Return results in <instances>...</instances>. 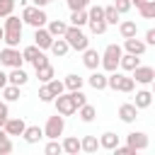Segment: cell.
Here are the masks:
<instances>
[{
    "label": "cell",
    "instance_id": "obj_6",
    "mask_svg": "<svg viewBox=\"0 0 155 155\" xmlns=\"http://www.w3.org/2000/svg\"><path fill=\"white\" fill-rule=\"evenodd\" d=\"M53 104H56V111H58L61 116H70V114L78 111V104H75V97H73L70 90L56 94V97H53Z\"/></svg>",
    "mask_w": 155,
    "mask_h": 155
},
{
    "label": "cell",
    "instance_id": "obj_5",
    "mask_svg": "<svg viewBox=\"0 0 155 155\" xmlns=\"http://www.w3.org/2000/svg\"><path fill=\"white\" fill-rule=\"evenodd\" d=\"M22 22L36 29V27H46L48 17H46V12H44L41 7H36V5H24V10H22Z\"/></svg>",
    "mask_w": 155,
    "mask_h": 155
},
{
    "label": "cell",
    "instance_id": "obj_29",
    "mask_svg": "<svg viewBox=\"0 0 155 155\" xmlns=\"http://www.w3.org/2000/svg\"><path fill=\"white\" fill-rule=\"evenodd\" d=\"M36 78H39V82H48L51 78H56V70H53V65H51V63H46V65L36 68Z\"/></svg>",
    "mask_w": 155,
    "mask_h": 155
},
{
    "label": "cell",
    "instance_id": "obj_50",
    "mask_svg": "<svg viewBox=\"0 0 155 155\" xmlns=\"http://www.w3.org/2000/svg\"><path fill=\"white\" fill-rule=\"evenodd\" d=\"M44 2H46V5H48V2H53V0H44Z\"/></svg>",
    "mask_w": 155,
    "mask_h": 155
},
{
    "label": "cell",
    "instance_id": "obj_14",
    "mask_svg": "<svg viewBox=\"0 0 155 155\" xmlns=\"http://www.w3.org/2000/svg\"><path fill=\"white\" fill-rule=\"evenodd\" d=\"M51 41H53V36L48 34L46 27H36V29H34V44H36L41 51H46V48L51 46Z\"/></svg>",
    "mask_w": 155,
    "mask_h": 155
},
{
    "label": "cell",
    "instance_id": "obj_24",
    "mask_svg": "<svg viewBox=\"0 0 155 155\" xmlns=\"http://www.w3.org/2000/svg\"><path fill=\"white\" fill-rule=\"evenodd\" d=\"M46 24H48L46 29H48V34H51L53 39H56V36H63L65 29H68V24H65L63 19H51V22H46Z\"/></svg>",
    "mask_w": 155,
    "mask_h": 155
},
{
    "label": "cell",
    "instance_id": "obj_15",
    "mask_svg": "<svg viewBox=\"0 0 155 155\" xmlns=\"http://www.w3.org/2000/svg\"><path fill=\"white\" fill-rule=\"evenodd\" d=\"M82 63H85V68H90V70H97V68H99V51L87 46V48L82 51Z\"/></svg>",
    "mask_w": 155,
    "mask_h": 155
},
{
    "label": "cell",
    "instance_id": "obj_4",
    "mask_svg": "<svg viewBox=\"0 0 155 155\" xmlns=\"http://www.w3.org/2000/svg\"><path fill=\"white\" fill-rule=\"evenodd\" d=\"M107 87H111L114 92H133L136 90V80L124 75V73H119V70H114V73L107 75Z\"/></svg>",
    "mask_w": 155,
    "mask_h": 155
},
{
    "label": "cell",
    "instance_id": "obj_8",
    "mask_svg": "<svg viewBox=\"0 0 155 155\" xmlns=\"http://www.w3.org/2000/svg\"><path fill=\"white\" fill-rule=\"evenodd\" d=\"M0 63H2V65H7V68H22L24 58H22V53H19L17 48L5 46V48L0 51Z\"/></svg>",
    "mask_w": 155,
    "mask_h": 155
},
{
    "label": "cell",
    "instance_id": "obj_34",
    "mask_svg": "<svg viewBox=\"0 0 155 155\" xmlns=\"http://www.w3.org/2000/svg\"><path fill=\"white\" fill-rule=\"evenodd\" d=\"M2 97H5V102H17V99H19V87L7 82V85L2 87Z\"/></svg>",
    "mask_w": 155,
    "mask_h": 155
},
{
    "label": "cell",
    "instance_id": "obj_13",
    "mask_svg": "<svg viewBox=\"0 0 155 155\" xmlns=\"http://www.w3.org/2000/svg\"><path fill=\"white\" fill-rule=\"evenodd\" d=\"M124 48H126V53L143 56L148 46H145V41H143V39H138V36H131V39H124Z\"/></svg>",
    "mask_w": 155,
    "mask_h": 155
},
{
    "label": "cell",
    "instance_id": "obj_10",
    "mask_svg": "<svg viewBox=\"0 0 155 155\" xmlns=\"http://www.w3.org/2000/svg\"><path fill=\"white\" fill-rule=\"evenodd\" d=\"M126 145H131L133 150H145V148L150 145L148 133H143V131H131V133L126 136Z\"/></svg>",
    "mask_w": 155,
    "mask_h": 155
},
{
    "label": "cell",
    "instance_id": "obj_43",
    "mask_svg": "<svg viewBox=\"0 0 155 155\" xmlns=\"http://www.w3.org/2000/svg\"><path fill=\"white\" fill-rule=\"evenodd\" d=\"M114 153H116V155H136V150H133L131 145H116Z\"/></svg>",
    "mask_w": 155,
    "mask_h": 155
},
{
    "label": "cell",
    "instance_id": "obj_19",
    "mask_svg": "<svg viewBox=\"0 0 155 155\" xmlns=\"http://www.w3.org/2000/svg\"><path fill=\"white\" fill-rule=\"evenodd\" d=\"M119 34H121V39H131V36L138 34V24H136L133 19H124V22L119 24Z\"/></svg>",
    "mask_w": 155,
    "mask_h": 155
},
{
    "label": "cell",
    "instance_id": "obj_40",
    "mask_svg": "<svg viewBox=\"0 0 155 155\" xmlns=\"http://www.w3.org/2000/svg\"><path fill=\"white\" fill-rule=\"evenodd\" d=\"M114 7H116V12H119V15H126L133 5H131V0H114Z\"/></svg>",
    "mask_w": 155,
    "mask_h": 155
},
{
    "label": "cell",
    "instance_id": "obj_39",
    "mask_svg": "<svg viewBox=\"0 0 155 155\" xmlns=\"http://www.w3.org/2000/svg\"><path fill=\"white\" fill-rule=\"evenodd\" d=\"M39 99L44 102V104H48V102H53V94H51V90H48V85L44 82L41 87H39Z\"/></svg>",
    "mask_w": 155,
    "mask_h": 155
},
{
    "label": "cell",
    "instance_id": "obj_11",
    "mask_svg": "<svg viewBox=\"0 0 155 155\" xmlns=\"http://www.w3.org/2000/svg\"><path fill=\"white\" fill-rule=\"evenodd\" d=\"M2 128H5L7 136H22L24 128H27V124H24V119H19V116H7V121H5Z\"/></svg>",
    "mask_w": 155,
    "mask_h": 155
},
{
    "label": "cell",
    "instance_id": "obj_7",
    "mask_svg": "<svg viewBox=\"0 0 155 155\" xmlns=\"http://www.w3.org/2000/svg\"><path fill=\"white\" fill-rule=\"evenodd\" d=\"M63 131H65V116H61L56 111L53 116H48V121L44 126V136L46 138H58V136H63Z\"/></svg>",
    "mask_w": 155,
    "mask_h": 155
},
{
    "label": "cell",
    "instance_id": "obj_22",
    "mask_svg": "<svg viewBox=\"0 0 155 155\" xmlns=\"http://www.w3.org/2000/svg\"><path fill=\"white\" fill-rule=\"evenodd\" d=\"M116 145H119V136H116L114 131H104L102 138H99V148H104V150H114Z\"/></svg>",
    "mask_w": 155,
    "mask_h": 155
},
{
    "label": "cell",
    "instance_id": "obj_49",
    "mask_svg": "<svg viewBox=\"0 0 155 155\" xmlns=\"http://www.w3.org/2000/svg\"><path fill=\"white\" fill-rule=\"evenodd\" d=\"M140 2H145V0H131V5H136V7H138Z\"/></svg>",
    "mask_w": 155,
    "mask_h": 155
},
{
    "label": "cell",
    "instance_id": "obj_37",
    "mask_svg": "<svg viewBox=\"0 0 155 155\" xmlns=\"http://www.w3.org/2000/svg\"><path fill=\"white\" fill-rule=\"evenodd\" d=\"M48 90H51V94L56 97V94H61V92H65V85H63V80H58V78H51L48 82Z\"/></svg>",
    "mask_w": 155,
    "mask_h": 155
},
{
    "label": "cell",
    "instance_id": "obj_28",
    "mask_svg": "<svg viewBox=\"0 0 155 155\" xmlns=\"http://www.w3.org/2000/svg\"><path fill=\"white\" fill-rule=\"evenodd\" d=\"M63 85H65V90H82V85H85V78H80V75L70 73V75H65Z\"/></svg>",
    "mask_w": 155,
    "mask_h": 155
},
{
    "label": "cell",
    "instance_id": "obj_21",
    "mask_svg": "<svg viewBox=\"0 0 155 155\" xmlns=\"http://www.w3.org/2000/svg\"><path fill=\"white\" fill-rule=\"evenodd\" d=\"M22 136H24V140H27L29 145H34V143H39V140L44 138V128H39V126H27Z\"/></svg>",
    "mask_w": 155,
    "mask_h": 155
},
{
    "label": "cell",
    "instance_id": "obj_12",
    "mask_svg": "<svg viewBox=\"0 0 155 155\" xmlns=\"http://www.w3.org/2000/svg\"><path fill=\"white\" fill-rule=\"evenodd\" d=\"M138 107L133 104V102H126V104H121L119 107V119L124 121V124H133L136 119H138Z\"/></svg>",
    "mask_w": 155,
    "mask_h": 155
},
{
    "label": "cell",
    "instance_id": "obj_26",
    "mask_svg": "<svg viewBox=\"0 0 155 155\" xmlns=\"http://www.w3.org/2000/svg\"><path fill=\"white\" fill-rule=\"evenodd\" d=\"M78 116H80V121H85V124H90V121H94V116H97V109L92 107V104H82V107H78Z\"/></svg>",
    "mask_w": 155,
    "mask_h": 155
},
{
    "label": "cell",
    "instance_id": "obj_31",
    "mask_svg": "<svg viewBox=\"0 0 155 155\" xmlns=\"http://www.w3.org/2000/svg\"><path fill=\"white\" fill-rule=\"evenodd\" d=\"M138 12H140L143 19H153V17H155V0H145V2H140V5H138Z\"/></svg>",
    "mask_w": 155,
    "mask_h": 155
},
{
    "label": "cell",
    "instance_id": "obj_47",
    "mask_svg": "<svg viewBox=\"0 0 155 155\" xmlns=\"http://www.w3.org/2000/svg\"><path fill=\"white\" fill-rule=\"evenodd\" d=\"M5 85H7V73H5V70H0V90H2Z\"/></svg>",
    "mask_w": 155,
    "mask_h": 155
},
{
    "label": "cell",
    "instance_id": "obj_30",
    "mask_svg": "<svg viewBox=\"0 0 155 155\" xmlns=\"http://www.w3.org/2000/svg\"><path fill=\"white\" fill-rule=\"evenodd\" d=\"M97 148H99L97 136H85V138L80 140V150H85V153H97Z\"/></svg>",
    "mask_w": 155,
    "mask_h": 155
},
{
    "label": "cell",
    "instance_id": "obj_32",
    "mask_svg": "<svg viewBox=\"0 0 155 155\" xmlns=\"http://www.w3.org/2000/svg\"><path fill=\"white\" fill-rule=\"evenodd\" d=\"M70 24L73 27H85L87 24V10H73L70 12Z\"/></svg>",
    "mask_w": 155,
    "mask_h": 155
},
{
    "label": "cell",
    "instance_id": "obj_23",
    "mask_svg": "<svg viewBox=\"0 0 155 155\" xmlns=\"http://www.w3.org/2000/svg\"><path fill=\"white\" fill-rule=\"evenodd\" d=\"M87 27H90V31L97 36V34H104L109 24L104 22V17H87Z\"/></svg>",
    "mask_w": 155,
    "mask_h": 155
},
{
    "label": "cell",
    "instance_id": "obj_41",
    "mask_svg": "<svg viewBox=\"0 0 155 155\" xmlns=\"http://www.w3.org/2000/svg\"><path fill=\"white\" fill-rule=\"evenodd\" d=\"M65 2H68L70 12H73V10H87V7H90V0H65Z\"/></svg>",
    "mask_w": 155,
    "mask_h": 155
},
{
    "label": "cell",
    "instance_id": "obj_33",
    "mask_svg": "<svg viewBox=\"0 0 155 155\" xmlns=\"http://www.w3.org/2000/svg\"><path fill=\"white\" fill-rule=\"evenodd\" d=\"M41 53H44V51H41L36 44H31V46H27V48L22 51V58H24V61H29V63H34V61H36Z\"/></svg>",
    "mask_w": 155,
    "mask_h": 155
},
{
    "label": "cell",
    "instance_id": "obj_27",
    "mask_svg": "<svg viewBox=\"0 0 155 155\" xmlns=\"http://www.w3.org/2000/svg\"><path fill=\"white\" fill-rule=\"evenodd\" d=\"M61 145H63V153H68V155H78L80 153V138H75V136H68Z\"/></svg>",
    "mask_w": 155,
    "mask_h": 155
},
{
    "label": "cell",
    "instance_id": "obj_18",
    "mask_svg": "<svg viewBox=\"0 0 155 155\" xmlns=\"http://www.w3.org/2000/svg\"><path fill=\"white\" fill-rule=\"evenodd\" d=\"M7 82H10V85L22 87V85H27V82H29V75L24 73V68H12V70H10V75H7Z\"/></svg>",
    "mask_w": 155,
    "mask_h": 155
},
{
    "label": "cell",
    "instance_id": "obj_2",
    "mask_svg": "<svg viewBox=\"0 0 155 155\" xmlns=\"http://www.w3.org/2000/svg\"><path fill=\"white\" fill-rule=\"evenodd\" d=\"M121 46L119 44H109L104 48V53H99V68H104L107 73H114L119 68V58H121Z\"/></svg>",
    "mask_w": 155,
    "mask_h": 155
},
{
    "label": "cell",
    "instance_id": "obj_25",
    "mask_svg": "<svg viewBox=\"0 0 155 155\" xmlns=\"http://www.w3.org/2000/svg\"><path fill=\"white\" fill-rule=\"evenodd\" d=\"M138 109H148L150 104H153V92L150 90H140V92H136V102H133Z\"/></svg>",
    "mask_w": 155,
    "mask_h": 155
},
{
    "label": "cell",
    "instance_id": "obj_42",
    "mask_svg": "<svg viewBox=\"0 0 155 155\" xmlns=\"http://www.w3.org/2000/svg\"><path fill=\"white\" fill-rule=\"evenodd\" d=\"M12 140H10V136L5 138V140H0V155H7V153H12Z\"/></svg>",
    "mask_w": 155,
    "mask_h": 155
},
{
    "label": "cell",
    "instance_id": "obj_9",
    "mask_svg": "<svg viewBox=\"0 0 155 155\" xmlns=\"http://www.w3.org/2000/svg\"><path fill=\"white\" fill-rule=\"evenodd\" d=\"M131 73H133L131 78L136 82H140V85H150L155 80V68H150V65H136Z\"/></svg>",
    "mask_w": 155,
    "mask_h": 155
},
{
    "label": "cell",
    "instance_id": "obj_38",
    "mask_svg": "<svg viewBox=\"0 0 155 155\" xmlns=\"http://www.w3.org/2000/svg\"><path fill=\"white\" fill-rule=\"evenodd\" d=\"M15 5H17V0H0V17H7V15H12Z\"/></svg>",
    "mask_w": 155,
    "mask_h": 155
},
{
    "label": "cell",
    "instance_id": "obj_16",
    "mask_svg": "<svg viewBox=\"0 0 155 155\" xmlns=\"http://www.w3.org/2000/svg\"><path fill=\"white\" fill-rule=\"evenodd\" d=\"M48 51L53 53V56H58V58H63L68 51H70V46H68V41L63 39V36H56L53 41H51V46H48Z\"/></svg>",
    "mask_w": 155,
    "mask_h": 155
},
{
    "label": "cell",
    "instance_id": "obj_1",
    "mask_svg": "<svg viewBox=\"0 0 155 155\" xmlns=\"http://www.w3.org/2000/svg\"><path fill=\"white\" fill-rule=\"evenodd\" d=\"M22 29H24V22L22 17H15V15H7L5 17V27H2V41L12 48L19 46L22 41Z\"/></svg>",
    "mask_w": 155,
    "mask_h": 155
},
{
    "label": "cell",
    "instance_id": "obj_20",
    "mask_svg": "<svg viewBox=\"0 0 155 155\" xmlns=\"http://www.w3.org/2000/svg\"><path fill=\"white\" fill-rule=\"evenodd\" d=\"M87 82H90V87H92V90H107V75H104V73H99V68H97V70H92V75L87 78Z\"/></svg>",
    "mask_w": 155,
    "mask_h": 155
},
{
    "label": "cell",
    "instance_id": "obj_17",
    "mask_svg": "<svg viewBox=\"0 0 155 155\" xmlns=\"http://www.w3.org/2000/svg\"><path fill=\"white\" fill-rule=\"evenodd\" d=\"M136 65H140V56H133V53H121V58H119V68H121V70L131 73Z\"/></svg>",
    "mask_w": 155,
    "mask_h": 155
},
{
    "label": "cell",
    "instance_id": "obj_51",
    "mask_svg": "<svg viewBox=\"0 0 155 155\" xmlns=\"http://www.w3.org/2000/svg\"><path fill=\"white\" fill-rule=\"evenodd\" d=\"M0 41H2V29H0Z\"/></svg>",
    "mask_w": 155,
    "mask_h": 155
},
{
    "label": "cell",
    "instance_id": "obj_3",
    "mask_svg": "<svg viewBox=\"0 0 155 155\" xmlns=\"http://www.w3.org/2000/svg\"><path fill=\"white\" fill-rule=\"evenodd\" d=\"M63 39H65V41H68V46H70V48H75V51H85V48L90 46V39H87V34L82 31V27H73V24H68V29H65Z\"/></svg>",
    "mask_w": 155,
    "mask_h": 155
},
{
    "label": "cell",
    "instance_id": "obj_44",
    "mask_svg": "<svg viewBox=\"0 0 155 155\" xmlns=\"http://www.w3.org/2000/svg\"><path fill=\"white\" fill-rule=\"evenodd\" d=\"M7 116H10V109H7V104H5V102H0V128L5 126Z\"/></svg>",
    "mask_w": 155,
    "mask_h": 155
},
{
    "label": "cell",
    "instance_id": "obj_45",
    "mask_svg": "<svg viewBox=\"0 0 155 155\" xmlns=\"http://www.w3.org/2000/svg\"><path fill=\"white\" fill-rule=\"evenodd\" d=\"M143 41H145V46H155V29H148Z\"/></svg>",
    "mask_w": 155,
    "mask_h": 155
},
{
    "label": "cell",
    "instance_id": "obj_36",
    "mask_svg": "<svg viewBox=\"0 0 155 155\" xmlns=\"http://www.w3.org/2000/svg\"><path fill=\"white\" fill-rule=\"evenodd\" d=\"M119 17H121V15L116 12V7H114V5H107V7H104V22H107V24H116V22H119Z\"/></svg>",
    "mask_w": 155,
    "mask_h": 155
},
{
    "label": "cell",
    "instance_id": "obj_48",
    "mask_svg": "<svg viewBox=\"0 0 155 155\" xmlns=\"http://www.w3.org/2000/svg\"><path fill=\"white\" fill-rule=\"evenodd\" d=\"M31 2H34V5H36V7H44V5H46V2H44V0H31Z\"/></svg>",
    "mask_w": 155,
    "mask_h": 155
},
{
    "label": "cell",
    "instance_id": "obj_46",
    "mask_svg": "<svg viewBox=\"0 0 155 155\" xmlns=\"http://www.w3.org/2000/svg\"><path fill=\"white\" fill-rule=\"evenodd\" d=\"M46 63H48V58H46V53H41V56H39L31 65H34V70H36V68H41V65H46Z\"/></svg>",
    "mask_w": 155,
    "mask_h": 155
},
{
    "label": "cell",
    "instance_id": "obj_35",
    "mask_svg": "<svg viewBox=\"0 0 155 155\" xmlns=\"http://www.w3.org/2000/svg\"><path fill=\"white\" fill-rule=\"evenodd\" d=\"M44 153H46V155H61V153H63V145L58 143V138H48Z\"/></svg>",
    "mask_w": 155,
    "mask_h": 155
}]
</instances>
